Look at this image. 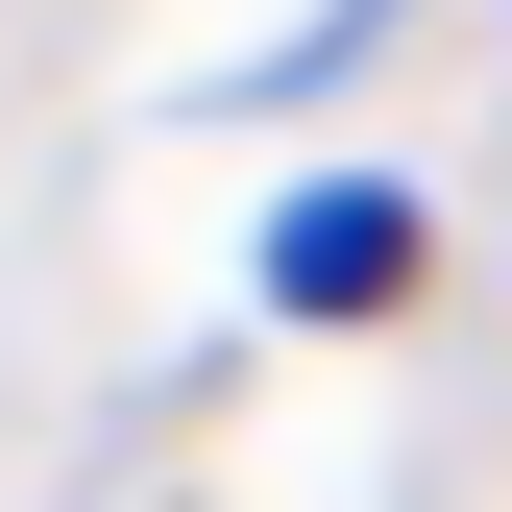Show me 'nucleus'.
<instances>
[{
  "label": "nucleus",
  "instance_id": "f257e3e1",
  "mask_svg": "<svg viewBox=\"0 0 512 512\" xmlns=\"http://www.w3.org/2000/svg\"><path fill=\"white\" fill-rule=\"evenodd\" d=\"M244 293H269L293 342L391 317V293H415V196H391V171H293V196H269V244H244Z\"/></svg>",
  "mask_w": 512,
  "mask_h": 512
}]
</instances>
